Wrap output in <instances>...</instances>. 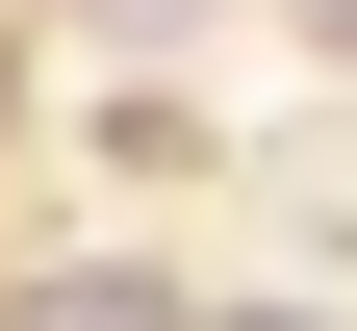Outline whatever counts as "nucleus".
Instances as JSON below:
<instances>
[{
  "mask_svg": "<svg viewBox=\"0 0 357 331\" xmlns=\"http://www.w3.org/2000/svg\"><path fill=\"white\" fill-rule=\"evenodd\" d=\"M255 331H281V306H255Z\"/></svg>",
  "mask_w": 357,
  "mask_h": 331,
  "instance_id": "obj_1",
  "label": "nucleus"
}]
</instances>
